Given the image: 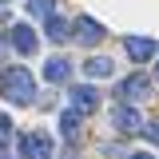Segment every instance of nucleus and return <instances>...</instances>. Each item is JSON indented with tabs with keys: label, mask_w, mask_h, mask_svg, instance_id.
<instances>
[{
	"label": "nucleus",
	"mask_w": 159,
	"mask_h": 159,
	"mask_svg": "<svg viewBox=\"0 0 159 159\" xmlns=\"http://www.w3.org/2000/svg\"><path fill=\"white\" fill-rule=\"evenodd\" d=\"M0 92H4L8 103H16V107H32L36 103V76L28 68H20V64L0 68Z\"/></svg>",
	"instance_id": "f257e3e1"
},
{
	"label": "nucleus",
	"mask_w": 159,
	"mask_h": 159,
	"mask_svg": "<svg viewBox=\"0 0 159 159\" xmlns=\"http://www.w3.org/2000/svg\"><path fill=\"white\" fill-rule=\"evenodd\" d=\"M20 155L24 159H52V135L48 131H24L20 135Z\"/></svg>",
	"instance_id": "f03ea898"
},
{
	"label": "nucleus",
	"mask_w": 159,
	"mask_h": 159,
	"mask_svg": "<svg viewBox=\"0 0 159 159\" xmlns=\"http://www.w3.org/2000/svg\"><path fill=\"white\" fill-rule=\"evenodd\" d=\"M72 40L84 44V48H92V44L103 40V24L92 20V16H76V20H72Z\"/></svg>",
	"instance_id": "7ed1b4c3"
},
{
	"label": "nucleus",
	"mask_w": 159,
	"mask_h": 159,
	"mask_svg": "<svg viewBox=\"0 0 159 159\" xmlns=\"http://www.w3.org/2000/svg\"><path fill=\"white\" fill-rule=\"evenodd\" d=\"M119 96H123V99H135V103H143V99L151 96V80L143 76V72H131V76L119 84Z\"/></svg>",
	"instance_id": "20e7f679"
},
{
	"label": "nucleus",
	"mask_w": 159,
	"mask_h": 159,
	"mask_svg": "<svg viewBox=\"0 0 159 159\" xmlns=\"http://www.w3.org/2000/svg\"><path fill=\"white\" fill-rule=\"evenodd\" d=\"M123 48H127V56H131V64H143V60L159 56V44L151 36H127L123 40Z\"/></svg>",
	"instance_id": "39448f33"
},
{
	"label": "nucleus",
	"mask_w": 159,
	"mask_h": 159,
	"mask_svg": "<svg viewBox=\"0 0 159 159\" xmlns=\"http://www.w3.org/2000/svg\"><path fill=\"white\" fill-rule=\"evenodd\" d=\"M111 123H116V131H123V135H131V131L143 127L139 111H135V107H127V103H116V107H111Z\"/></svg>",
	"instance_id": "423d86ee"
},
{
	"label": "nucleus",
	"mask_w": 159,
	"mask_h": 159,
	"mask_svg": "<svg viewBox=\"0 0 159 159\" xmlns=\"http://www.w3.org/2000/svg\"><path fill=\"white\" fill-rule=\"evenodd\" d=\"M8 40H12V48H16L20 56H32V52H36V32H32V28H28V24H12V32H8Z\"/></svg>",
	"instance_id": "0eeeda50"
},
{
	"label": "nucleus",
	"mask_w": 159,
	"mask_h": 159,
	"mask_svg": "<svg viewBox=\"0 0 159 159\" xmlns=\"http://www.w3.org/2000/svg\"><path fill=\"white\" fill-rule=\"evenodd\" d=\"M68 99H72V107H76L80 116H92V111H96V103H99V96L92 92V88H72Z\"/></svg>",
	"instance_id": "6e6552de"
},
{
	"label": "nucleus",
	"mask_w": 159,
	"mask_h": 159,
	"mask_svg": "<svg viewBox=\"0 0 159 159\" xmlns=\"http://www.w3.org/2000/svg\"><path fill=\"white\" fill-rule=\"evenodd\" d=\"M68 76H72V64H68L64 56H52L48 64H44V80H48V84H64Z\"/></svg>",
	"instance_id": "1a4fd4ad"
},
{
	"label": "nucleus",
	"mask_w": 159,
	"mask_h": 159,
	"mask_svg": "<svg viewBox=\"0 0 159 159\" xmlns=\"http://www.w3.org/2000/svg\"><path fill=\"white\" fill-rule=\"evenodd\" d=\"M111 72H116V64H111L107 56H92L88 64H84V76L88 80H107Z\"/></svg>",
	"instance_id": "9d476101"
},
{
	"label": "nucleus",
	"mask_w": 159,
	"mask_h": 159,
	"mask_svg": "<svg viewBox=\"0 0 159 159\" xmlns=\"http://www.w3.org/2000/svg\"><path fill=\"white\" fill-rule=\"evenodd\" d=\"M60 131H64V139H80V111L76 107H68L60 116Z\"/></svg>",
	"instance_id": "9b49d317"
},
{
	"label": "nucleus",
	"mask_w": 159,
	"mask_h": 159,
	"mask_svg": "<svg viewBox=\"0 0 159 159\" xmlns=\"http://www.w3.org/2000/svg\"><path fill=\"white\" fill-rule=\"evenodd\" d=\"M28 16L32 20H52L56 16V0H28Z\"/></svg>",
	"instance_id": "f8f14e48"
},
{
	"label": "nucleus",
	"mask_w": 159,
	"mask_h": 159,
	"mask_svg": "<svg viewBox=\"0 0 159 159\" xmlns=\"http://www.w3.org/2000/svg\"><path fill=\"white\" fill-rule=\"evenodd\" d=\"M44 28H48V40H56V44H60L64 36H68V20H64V16H52V20H44Z\"/></svg>",
	"instance_id": "ddd939ff"
},
{
	"label": "nucleus",
	"mask_w": 159,
	"mask_h": 159,
	"mask_svg": "<svg viewBox=\"0 0 159 159\" xmlns=\"http://www.w3.org/2000/svg\"><path fill=\"white\" fill-rule=\"evenodd\" d=\"M147 139H151V143H159V119H155V123H147Z\"/></svg>",
	"instance_id": "4468645a"
},
{
	"label": "nucleus",
	"mask_w": 159,
	"mask_h": 159,
	"mask_svg": "<svg viewBox=\"0 0 159 159\" xmlns=\"http://www.w3.org/2000/svg\"><path fill=\"white\" fill-rule=\"evenodd\" d=\"M8 127H12V119H8L4 111H0V135H8Z\"/></svg>",
	"instance_id": "2eb2a0df"
},
{
	"label": "nucleus",
	"mask_w": 159,
	"mask_h": 159,
	"mask_svg": "<svg viewBox=\"0 0 159 159\" xmlns=\"http://www.w3.org/2000/svg\"><path fill=\"white\" fill-rule=\"evenodd\" d=\"M0 159H8V143H4V135H0Z\"/></svg>",
	"instance_id": "dca6fc26"
},
{
	"label": "nucleus",
	"mask_w": 159,
	"mask_h": 159,
	"mask_svg": "<svg viewBox=\"0 0 159 159\" xmlns=\"http://www.w3.org/2000/svg\"><path fill=\"white\" fill-rule=\"evenodd\" d=\"M131 159H151V155H147V151H135V155H131Z\"/></svg>",
	"instance_id": "f3484780"
},
{
	"label": "nucleus",
	"mask_w": 159,
	"mask_h": 159,
	"mask_svg": "<svg viewBox=\"0 0 159 159\" xmlns=\"http://www.w3.org/2000/svg\"><path fill=\"white\" fill-rule=\"evenodd\" d=\"M155 80H159V60H155Z\"/></svg>",
	"instance_id": "a211bd4d"
}]
</instances>
